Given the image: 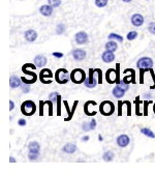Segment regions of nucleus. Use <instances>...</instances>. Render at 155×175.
Wrapping results in <instances>:
<instances>
[{
	"instance_id": "40",
	"label": "nucleus",
	"mask_w": 155,
	"mask_h": 175,
	"mask_svg": "<svg viewBox=\"0 0 155 175\" xmlns=\"http://www.w3.org/2000/svg\"><path fill=\"white\" fill-rule=\"evenodd\" d=\"M82 130H84V132H89V130H91L90 129V122H87V121H85V122L82 123Z\"/></svg>"
},
{
	"instance_id": "38",
	"label": "nucleus",
	"mask_w": 155,
	"mask_h": 175,
	"mask_svg": "<svg viewBox=\"0 0 155 175\" xmlns=\"http://www.w3.org/2000/svg\"><path fill=\"white\" fill-rule=\"evenodd\" d=\"M39 158V153H34V152H28V158L30 161H36Z\"/></svg>"
},
{
	"instance_id": "17",
	"label": "nucleus",
	"mask_w": 155,
	"mask_h": 175,
	"mask_svg": "<svg viewBox=\"0 0 155 175\" xmlns=\"http://www.w3.org/2000/svg\"><path fill=\"white\" fill-rule=\"evenodd\" d=\"M37 36H38V34H37V32L33 29H28L24 32L25 39L27 41H29V43H33V41H36Z\"/></svg>"
},
{
	"instance_id": "55",
	"label": "nucleus",
	"mask_w": 155,
	"mask_h": 175,
	"mask_svg": "<svg viewBox=\"0 0 155 175\" xmlns=\"http://www.w3.org/2000/svg\"><path fill=\"white\" fill-rule=\"evenodd\" d=\"M153 112H154V114H155V103H154V105H153Z\"/></svg>"
},
{
	"instance_id": "53",
	"label": "nucleus",
	"mask_w": 155,
	"mask_h": 175,
	"mask_svg": "<svg viewBox=\"0 0 155 175\" xmlns=\"http://www.w3.org/2000/svg\"><path fill=\"white\" fill-rule=\"evenodd\" d=\"M98 140H99V141H100V142H102V140H103V138H102V136H100V135H98Z\"/></svg>"
},
{
	"instance_id": "48",
	"label": "nucleus",
	"mask_w": 155,
	"mask_h": 175,
	"mask_svg": "<svg viewBox=\"0 0 155 175\" xmlns=\"http://www.w3.org/2000/svg\"><path fill=\"white\" fill-rule=\"evenodd\" d=\"M15 109V103L14 101H9V111H13Z\"/></svg>"
},
{
	"instance_id": "9",
	"label": "nucleus",
	"mask_w": 155,
	"mask_h": 175,
	"mask_svg": "<svg viewBox=\"0 0 155 175\" xmlns=\"http://www.w3.org/2000/svg\"><path fill=\"white\" fill-rule=\"evenodd\" d=\"M53 77H55V74L52 73V71L49 69H43L38 75L39 80L44 84H51L53 81Z\"/></svg>"
},
{
	"instance_id": "8",
	"label": "nucleus",
	"mask_w": 155,
	"mask_h": 175,
	"mask_svg": "<svg viewBox=\"0 0 155 175\" xmlns=\"http://www.w3.org/2000/svg\"><path fill=\"white\" fill-rule=\"evenodd\" d=\"M99 112L103 116H111L115 112V105L111 101H103L99 105Z\"/></svg>"
},
{
	"instance_id": "45",
	"label": "nucleus",
	"mask_w": 155,
	"mask_h": 175,
	"mask_svg": "<svg viewBox=\"0 0 155 175\" xmlns=\"http://www.w3.org/2000/svg\"><path fill=\"white\" fill-rule=\"evenodd\" d=\"M18 124L20 125V127H25L26 124H27V121L24 118H21V119L18 120Z\"/></svg>"
},
{
	"instance_id": "11",
	"label": "nucleus",
	"mask_w": 155,
	"mask_h": 175,
	"mask_svg": "<svg viewBox=\"0 0 155 175\" xmlns=\"http://www.w3.org/2000/svg\"><path fill=\"white\" fill-rule=\"evenodd\" d=\"M74 41L78 45H85V44L88 43L89 41V36L87 34V32L85 31H79L78 33H76L74 35Z\"/></svg>"
},
{
	"instance_id": "12",
	"label": "nucleus",
	"mask_w": 155,
	"mask_h": 175,
	"mask_svg": "<svg viewBox=\"0 0 155 175\" xmlns=\"http://www.w3.org/2000/svg\"><path fill=\"white\" fill-rule=\"evenodd\" d=\"M124 73H128L129 75L125 74V77L123 78V82L127 83V84H131V83H135V69H126L124 71Z\"/></svg>"
},
{
	"instance_id": "19",
	"label": "nucleus",
	"mask_w": 155,
	"mask_h": 175,
	"mask_svg": "<svg viewBox=\"0 0 155 175\" xmlns=\"http://www.w3.org/2000/svg\"><path fill=\"white\" fill-rule=\"evenodd\" d=\"M47 62H48V59H47V57L44 55L39 54V55H36L34 57V63L37 67L46 66Z\"/></svg>"
},
{
	"instance_id": "10",
	"label": "nucleus",
	"mask_w": 155,
	"mask_h": 175,
	"mask_svg": "<svg viewBox=\"0 0 155 175\" xmlns=\"http://www.w3.org/2000/svg\"><path fill=\"white\" fill-rule=\"evenodd\" d=\"M138 69H151L153 66V60L150 57H142L137 61Z\"/></svg>"
},
{
	"instance_id": "49",
	"label": "nucleus",
	"mask_w": 155,
	"mask_h": 175,
	"mask_svg": "<svg viewBox=\"0 0 155 175\" xmlns=\"http://www.w3.org/2000/svg\"><path fill=\"white\" fill-rule=\"evenodd\" d=\"M144 97H146V99H153V95H152V93H151V91H150L149 93H145L144 94Z\"/></svg>"
},
{
	"instance_id": "20",
	"label": "nucleus",
	"mask_w": 155,
	"mask_h": 175,
	"mask_svg": "<svg viewBox=\"0 0 155 175\" xmlns=\"http://www.w3.org/2000/svg\"><path fill=\"white\" fill-rule=\"evenodd\" d=\"M21 82H22V79L19 78L17 75H13V76L11 77V79H9V85H11V88H13V89L20 87V86L22 85Z\"/></svg>"
},
{
	"instance_id": "42",
	"label": "nucleus",
	"mask_w": 155,
	"mask_h": 175,
	"mask_svg": "<svg viewBox=\"0 0 155 175\" xmlns=\"http://www.w3.org/2000/svg\"><path fill=\"white\" fill-rule=\"evenodd\" d=\"M123 105H124L123 102L118 101V116L122 115V106H123Z\"/></svg>"
},
{
	"instance_id": "39",
	"label": "nucleus",
	"mask_w": 155,
	"mask_h": 175,
	"mask_svg": "<svg viewBox=\"0 0 155 175\" xmlns=\"http://www.w3.org/2000/svg\"><path fill=\"white\" fill-rule=\"evenodd\" d=\"M148 31L155 35V22H151L148 25Z\"/></svg>"
},
{
	"instance_id": "35",
	"label": "nucleus",
	"mask_w": 155,
	"mask_h": 175,
	"mask_svg": "<svg viewBox=\"0 0 155 175\" xmlns=\"http://www.w3.org/2000/svg\"><path fill=\"white\" fill-rule=\"evenodd\" d=\"M61 101H62V97H61V95L59 94L57 101H56V103H57V115L58 116L61 115Z\"/></svg>"
},
{
	"instance_id": "28",
	"label": "nucleus",
	"mask_w": 155,
	"mask_h": 175,
	"mask_svg": "<svg viewBox=\"0 0 155 175\" xmlns=\"http://www.w3.org/2000/svg\"><path fill=\"white\" fill-rule=\"evenodd\" d=\"M140 132L142 133L143 135H145V136L149 137V138H152V139L155 138V134L150 129H148V127H143V129L140 130Z\"/></svg>"
},
{
	"instance_id": "52",
	"label": "nucleus",
	"mask_w": 155,
	"mask_h": 175,
	"mask_svg": "<svg viewBox=\"0 0 155 175\" xmlns=\"http://www.w3.org/2000/svg\"><path fill=\"white\" fill-rule=\"evenodd\" d=\"M123 2H125V3H129V2H131L132 0H122Z\"/></svg>"
},
{
	"instance_id": "32",
	"label": "nucleus",
	"mask_w": 155,
	"mask_h": 175,
	"mask_svg": "<svg viewBox=\"0 0 155 175\" xmlns=\"http://www.w3.org/2000/svg\"><path fill=\"white\" fill-rule=\"evenodd\" d=\"M108 2H109V0H95V5L97 6V8H102L107 6Z\"/></svg>"
},
{
	"instance_id": "14",
	"label": "nucleus",
	"mask_w": 155,
	"mask_h": 175,
	"mask_svg": "<svg viewBox=\"0 0 155 175\" xmlns=\"http://www.w3.org/2000/svg\"><path fill=\"white\" fill-rule=\"evenodd\" d=\"M116 142H117V144H118L119 147L124 148V147H127L129 145V143H130V138H129L127 135L122 134L120 136L117 137Z\"/></svg>"
},
{
	"instance_id": "4",
	"label": "nucleus",
	"mask_w": 155,
	"mask_h": 175,
	"mask_svg": "<svg viewBox=\"0 0 155 175\" xmlns=\"http://www.w3.org/2000/svg\"><path fill=\"white\" fill-rule=\"evenodd\" d=\"M86 73L82 69H74L70 73V81L74 84H82L86 80Z\"/></svg>"
},
{
	"instance_id": "26",
	"label": "nucleus",
	"mask_w": 155,
	"mask_h": 175,
	"mask_svg": "<svg viewBox=\"0 0 155 175\" xmlns=\"http://www.w3.org/2000/svg\"><path fill=\"white\" fill-rule=\"evenodd\" d=\"M114 158H115V153L113 152L112 150H108V151H105V153L102 155V160L105 161V162H112L113 160H114Z\"/></svg>"
},
{
	"instance_id": "47",
	"label": "nucleus",
	"mask_w": 155,
	"mask_h": 175,
	"mask_svg": "<svg viewBox=\"0 0 155 175\" xmlns=\"http://www.w3.org/2000/svg\"><path fill=\"white\" fill-rule=\"evenodd\" d=\"M126 104H127V116H130L131 115V104L130 102L126 101Z\"/></svg>"
},
{
	"instance_id": "41",
	"label": "nucleus",
	"mask_w": 155,
	"mask_h": 175,
	"mask_svg": "<svg viewBox=\"0 0 155 175\" xmlns=\"http://www.w3.org/2000/svg\"><path fill=\"white\" fill-rule=\"evenodd\" d=\"M21 87H22V90H23V92L24 93H28L30 91V85L29 84H22L21 85Z\"/></svg>"
},
{
	"instance_id": "54",
	"label": "nucleus",
	"mask_w": 155,
	"mask_h": 175,
	"mask_svg": "<svg viewBox=\"0 0 155 175\" xmlns=\"http://www.w3.org/2000/svg\"><path fill=\"white\" fill-rule=\"evenodd\" d=\"M150 89H155V82L152 86H150Z\"/></svg>"
},
{
	"instance_id": "50",
	"label": "nucleus",
	"mask_w": 155,
	"mask_h": 175,
	"mask_svg": "<svg viewBox=\"0 0 155 175\" xmlns=\"http://www.w3.org/2000/svg\"><path fill=\"white\" fill-rule=\"evenodd\" d=\"M89 139H90V137H89V136H84V137H82V141H84V142H87Z\"/></svg>"
},
{
	"instance_id": "43",
	"label": "nucleus",
	"mask_w": 155,
	"mask_h": 175,
	"mask_svg": "<svg viewBox=\"0 0 155 175\" xmlns=\"http://www.w3.org/2000/svg\"><path fill=\"white\" fill-rule=\"evenodd\" d=\"M44 102L41 101L39 102V115L41 116H44Z\"/></svg>"
},
{
	"instance_id": "31",
	"label": "nucleus",
	"mask_w": 155,
	"mask_h": 175,
	"mask_svg": "<svg viewBox=\"0 0 155 175\" xmlns=\"http://www.w3.org/2000/svg\"><path fill=\"white\" fill-rule=\"evenodd\" d=\"M138 33L137 31H129L127 33V35H126V38H127L128 41H135L138 37Z\"/></svg>"
},
{
	"instance_id": "24",
	"label": "nucleus",
	"mask_w": 155,
	"mask_h": 175,
	"mask_svg": "<svg viewBox=\"0 0 155 175\" xmlns=\"http://www.w3.org/2000/svg\"><path fill=\"white\" fill-rule=\"evenodd\" d=\"M105 50L115 52V51H117V49H118V44H117L114 39H109V41L105 45Z\"/></svg>"
},
{
	"instance_id": "51",
	"label": "nucleus",
	"mask_w": 155,
	"mask_h": 175,
	"mask_svg": "<svg viewBox=\"0 0 155 175\" xmlns=\"http://www.w3.org/2000/svg\"><path fill=\"white\" fill-rule=\"evenodd\" d=\"M9 162H11V163H16L17 161H16V158H14V157H11V158H9Z\"/></svg>"
},
{
	"instance_id": "33",
	"label": "nucleus",
	"mask_w": 155,
	"mask_h": 175,
	"mask_svg": "<svg viewBox=\"0 0 155 175\" xmlns=\"http://www.w3.org/2000/svg\"><path fill=\"white\" fill-rule=\"evenodd\" d=\"M152 103H153V101H144V103H143V105H144V111H143V113H144V115L143 116H147L148 115V106H149V105H151Z\"/></svg>"
},
{
	"instance_id": "6",
	"label": "nucleus",
	"mask_w": 155,
	"mask_h": 175,
	"mask_svg": "<svg viewBox=\"0 0 155 175\" xmlns=\"http://www.w3.org/2000/svg\"><path fill=\"white\" fill-rule=\"evenodd\" d=\"M36 65L35 63H25L22 66V72L25 75H28L30 77V85L36 82L37 80V75L35 74V72H33L35 69H36Z\"/></svg>"
},
{
	"instance_id": "30",
	"label": "nucleus",
	"mask_w": 155,
	"mask_h": 175,
	"mask_svg": "<svg viewBox=\"0 0 155 175\" xmlns=\"http://www.w3.org/2000/svg\"><path fill=\"white\" fill-rule=\"evenodd\" d=\"M108 38L114 39V41H118L119 43H122V41H123V37H122L121 35H119V34H117V33H114V32L110 33L109 35H108Z\"/></svg>"
},
{
	"instance_id": "7",
	"label": "nucleus",
	"mask_w": 155,
	"mask_h": 175,
	"mask_svg": "<svg viewBox=\"0 0 155 175\" xmlns=\"http://www.w3.org/2000/svg\"><path fill=\"white\" fill-rule=\"evenodd\" d=\"M55 80L58 84H66L70 80V74L65 69H58L55 73Z\"/></svg>"
},
{
	"instance_id": "16",
	"label": "nucleus",
	"mask_w": 155,
	"mask_h": 175,
	"mask_svg": "<svg viewBox=\"0 0 155 175\" xmlns=\"http://www.w3.org/2000/svg\"><path fill=\"white\" fill-rule=\"evenodd\" d=\"M63 104H64V106H65V108H66V111H67V113H68V117L67 118H65V121H69V120H71V118H72V116H74V111H76V109H77V106H78V104H79V101H74V106H72V108L70 109L69 108V106H68V103H67V101H64L63 102Z\"/></svg>"
},
{
	"instance_id": "23",
	"label": "nucleus",
	"mask_w": 155,
	"mask_h": 175,
	"mask_svg": "<svg viewBox=\"0 0 155 175\" xmlns=\"http://www.w3.org/2000/svg\"><path fill=\"white\" fill-rule=\"evenodd\" d=\"M77 145L74 143H67L65 144L64 146L62 147V151L65 153H68V155H71V153H74L77 151Z\"/></svg>"
},
{
	"instance_id": "46",
	"label": "nucleus",
	"mask_w": 155,
	"mask_h": 175,
	"mask_svg": "<svg viewBox=\"0 0 155 175\" xmlns=\"http://www.w3.org/2000/svg\"><path fill=\"white\" fill-rule=\"evenodd\" d=\"M53 57H55V58H62L63 56V53H61V52H53Z\"/></svg>"
},
{
	"instance_id": "22",
	"label": "nucleus",
	"mask_w": 155,
	"mask_h": 175,
	"mask_svg": "<svg viewBox=\"0 0 155 175\" xmlns=\"http://www.w3.org/2000/svg\"><path fill=\"white\" fill-rule=\"evenodd\" d=\"M28 152L39 153L41 152V145L37 141H31L28 144Z\"/></svg>"
},
{
	"instance_id": "1",
	"label": "nucleus",
	"mask_w": 155,
	"mask_h": 175,
	"mask_svg": "<svg viewBox=\"0 0 155 175\" xmlns=\"http://www.w3.org/2000/svg\"><path fill=\"white\" fill-rule=\"evenodd\" d=\"M102 83V71L100 69H89V76L86 78L84 85L87 88H94L97 84Z\"/></svg>"
},
{
	"instance_id": "36",
	"label": "nucleus",
	"mask_w": 155,
	"mask_h": 175,
	"mask_svg": "<svg viewBox=\"0 0 155 175\" xmlns=\"http://www.w3.org/2000/svg\"><path fill=\"white\" fill-rule=\"evenodd\" d=\"M44 102H46L49 106V116H52L53 115V101L49 99L48 101H44Z\"/></svg>"
},
{
	"instance_id": "27",
	"label": "nucleus",
	"mask_w": 155,
	"mask_h": 175,
	"mask_svg": "<svg viewBox=\"0 0 155 175\" xmlns=\"http://www.w3.org/2000/svg\"><path fill=\"white\" fill-rule=\"evenodd\" d=\"M144 101H141L140 100V97H137L135 100V115L137 116H141V115H144L143 112H140V105L143 104Z\"/></svg>"
},
{
	"instance_id": "34",
	"label": "nucleus",
	"mask_w": 155,
	"mask_h": 175,
	"mask_svg": "<svg viewBox=\"0 0 155 175\" xmlns=\"http://www.w3.org/2000/svg\"><path fill=\"white\" fill-rule=\"evenodd\" d=\"M48 4L53 8H59L61 4V0H48Z\"/></svg>"
},
{
	"instance_id": "29",
	"label": "nucleus",
	"mask_w": 155,
	"mask_h": 175,
	"mask_svg": "<svg viewBox=\"0 0 155 175\" xmlns=\"http://www.w3.org/2000/svg\"><path fill=\"white\" fill-rule=\"evenodd\" d=\"M65 30H66V26H65L63 23H60V24H58L57 26H56V33H57L58 35L63 34L65 32Z\"/></svg>"
},
{
	"instance_id": "15",
	"label": "nucleus",
	"mask_w": 155,
	"mask_h": 175,
	"mask_svg": "<svg viewBox=\"0 0 155 175\" xmlns=\"http://www.w3.org/2000/svg\"><path fill=\"white\" fill-rule=\"evenodd\" d=\"M130 22H131V24H132L133 26L140 27V26H142V25L144 24L145 19L142 15H141V14H133V15L131 16V18H130Z\"/></svg>"
},
{
	"instance_id": "13",
	"label": "nucleus",
	"mask_w": 155,
	"mask_h": 175,
	"mask_svg": "<svg viewBox=\"0 0 155 175\" xmlns=\"http://www.w3.org/2000/svg\"><path fill=\"white\" fill-rule=\"evenodd\" d=\"M71 55L74 57V59L77 60V61H83L86 58L87 53L83 49H74V50L71 51Z\"/></svg>"
},
{
	"instance_id": "44",
	"label": "nucleus",
	"mask_w": 155,
	"mask_h": 175,
	"mask_svg": "<svg viewBox=\"0 0 155 175\" xmlns=\"http://www.w3.org/2000/svg\"><path fill=\"white\" fill-rule=\"evenodd\" d=\"M90 129H91V130L96 129V120L94 119V118H92V119L90 120Z\"/></svg>"
},
{
	"instance_id": "18",
	"label": "nucleus",
	"mask_w": 155,
	"mask_h": 175,
	"mask_svg": "<svg viewBox=\"0 0 155 175\" xmlns=\"http://www.w3.org/2000/svg\"><path fill=\"white\" fill-rule=\"evenodd\" d=\"M102 59L103 62L105 63H110V62H113L115 60V54L113 51L105 50V52L102 54Z\"/></svg>"
},
{
	"instance_id": "25",
	"label": "nucleus",
	"mask_w": 155,
	"mask_h": 175,
	"mask_svg": "<svg viewBox=\"0 0 155 175\" xmlns=\"http://www.w3.org/2000/svg\"><path fill=\"white\" fill-rule=\"evenodd\" d=\"M91 105H92V106H96V102L95 101H87L85 103V105H84V112H85V114L87 116H92L90 110H89Z\"/></svg>"
},
{
	"instance_id": "3",
	"label": "nucleus",
	"mask_w": 155,
	"mask_h": 175,
	"mask_svg": "<svg viewBox=\"0 0 155 175\" xmlns=\"http://www.w3.org/2000/svg\"><path fill=\"white\" fill-rule=\"evenodd\" d=\"M36 109L37 108L35 103L33 101H30V100L23 102L22 105H21V112L25 116H32L33 114H35Z\"/></svg>"
},
{
	"instance_id": "5",
	"label": "nucleus",
	"mask_w": 155,
	"mask_h": 175,
	"mask_svg": "<svg viewBox=\"0 0 155 175\" xmlns=\"http://www.w3.org/2000/svg\"><path fill=\"white\" fill-rule=\"evenodd\" d=\"M129 89V84L121 81L119 84H117L112 90V94L114 95L116 99H121L125 95L126 91Z\"/></svg>"
},
{
	"instance_id": "37",
	"label": "nucleus",
	"mask_w": 155,
	"mask_h": 175,
	"mask_svg": "<svg viewBox=\"0 0 155 175\" xmlns=\"http://www.w3.org/2000/svg\"><path fill=\"white\" fill-rule=\"evenodd\" d=\"M59 94H60L59 92L54 91V92H52V93L49 94V99L52 100L53 102H56V101H57V99H58V97H59Z\"/></svg>"
},
{
	"instance_id": "2",
	"label": "nucleus",
	"mask_w": 155,
	"mask_h": 175,
	"mask_svg": "<svg viewBox=\"0 0 155 175\" xmlns=\"http://www.w3.org/2000/svg\"><path fill=\"white\" fill-rule=\"evenodd\" d=\"M105 80L109 84H119L120 81V64H116V69H109L105 73Z\"/></svg>"
},
{
	"instance_id": "21",
	"label": "nucleus",
	"mask_w": 155,
	"mask_h": 175,
	"mask_svg": "<svg viewBox=\"0 0 155 175\" xmlns=\"http://www.w3.org/2000/svg\"><path fill=\"white\" fill-rule=\"evenodd\" d=\"M53 6H51L50 4H46V5H41L39 8V13L44 16V17H50L53 14Z\"/></svg>"
}]
</instances>
